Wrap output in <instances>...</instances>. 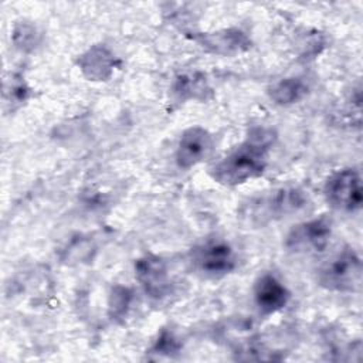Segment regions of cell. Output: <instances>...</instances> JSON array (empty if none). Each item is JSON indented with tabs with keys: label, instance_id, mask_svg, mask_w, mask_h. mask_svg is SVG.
Here are the masks:
<instances>
[{
	"label": "cell",
	"instance_id": "obj_1",
	"mask_svg": "<svg viewBox=\"0 0 363 363\" xmlns=\"http://www.w3.org/2000/svg\"><path fill=\"white\" fill-rule=\"evenodd\" d=\"M274 139L275 133L271 129H252L242 143L213 164L210 176L218 184L228 187L259 177L267 169L268 153Z\"/></svg>",
	"mask_w": 363,
	"mask_h": 363
},
{
	"label": "cell",
	"instance_id": "obj_2",
	"mask_svg": "<svg viewBox=\"0 0 363 363\" xmlns=\"http://www.w3.org/2000/svg\"><path fill=\"white\" fill-rule=\"evenodd\" d=\"M308 194L295 186L262 191L242 203L238 216L245 225L264 227L299 213L308 206Z\"/></svg>",
	"mask_w": 363,
	"mask_h": 363
},
{
	"label": "cell",
	"instance_id": "obj_3",
	"mask_svg": "<svg viewBox=\"0 0 363 363\" xmlns=\"http://www.w3.org/2000/svg\"><path fill=\"white\" fill-rule=\"evenodd\" d=\"M362 259L352 247L332 254L318 269V282L333 292H354L362 282Z\"/></svg>",
	"mask_w": 363,
	"mask_h": 363
},
{
	"label": "cell",
	"instance_id": "obj_4",
	"mask_svg": "<svg viewBox=\"0 0 363 363\" xmlns=\"http://www.w3.org/2000/svg\"><path fill=\"white\" fill-rule=\"evenodd\" d=\"M191 264L206 277H223L235 269L237 255L223 238H210L193 248Z\"/></svg>",
	"mask_w": 363,
	"mask_h": 363
},
{
	"label": "cell",
	"instance_id": "obj_5",
	"mask_svg": "<svg viewBox=\"0 0 363 363\" xmlns=\"http://www.w3.org/2000/svg\"><path fill=\"white\" fill-rule=\"evenodd\" d=\"M326 201L336 210L353 213L362 207V179L356 169H342L328 177L323 187Z\"/></svg>",
	"mask_w": 363,
	"mask_h": 363
},
{
	"label": "cell",
	"instance_id": "obj_6",
	"mask_svg": "<svg viewBox=\"0 0 363 363\" xmlns=\"http://www.w3.org/2000/svg\"><path fill=\"white\" fill-rule=\"evenodd\" d=\"M332 237V221L322 216L294 225L285 237V248L294 254L322 252Z\"/></svg>",
	"mask_w": 363,
	"mask_h": 363
},
{
	"label": "cell",
	"instance_id": "obj_7",
	"mask_svg": "<svg viewBox=\"0 0 363 363\" xmlns=\"http://www.w3.org/2000/svg\"><path fill=\"white\" fill-rule=\"evenodd\" d=\"M214 147L211 133L201 126H190L179 138L174 159L180 169L189 170L206 160Z\"/></svg>",
	"mask_w": 363,
	"mask_h": 363
},
{
	"label": "cell",
	"instance_id": "obj_8",
	"mask_svg": "<svg viewBox=\"0 0 363 363\" xmlns=\"http://www.w3.org/2000/svg\"><path fill=\"white\" fill-rule=\"evenodd\" d=\"M135 275L145 292L156 299L163 298L170 289L169 269L163 258L146 254L135 262Z\"/></svg>",
	"mask_w": 363,
	"mask_h": 363
},
{
	"label": "cell",
	"instance_id": "obj_9",
	"mask_svg": "<svg viewBox=\"0 0 363 363\" xmlns=\"http://www.w3.org/2000/svg\"><path fill=\"white\" fill-rule=\"evenodd\" d=\"M254 303L261 315H272L286 306L291 298L288 288L272 274L259 275L252 289Z\"/></svg>",
	"mask_w": 363,
	"mask_h": 363
},
{
	"label": "cell",
	"instance_id": "obj_10",
	"mask_svg": "<svg viewBox=\"0 0 363 363\" xmlns=\"http://www.w3.org/2000/svg\"><path fill=\"white\" fill-rule=\"evenodd\" d=\"M193 40L203 48L218 55L241 54L251 47L248 35L238 28H224L213 33H201L193 35Z\"/></svg>",
	"mask_w": 363,
	"mask_h": 363
},
{
	"label": "cell",
	"instance_id": "obj_11",
	"mask_svg": "<svg viewBox=\"0 0 363 363\" xmlns=\"http://www.w3.org/2000/svg\"><path fill=\"white\" fill-rule=\"evenodd\" d=\"M77 64L86 79L106 81L116 68V58L106 45L95 44L78 57Z\"/></svg>",
	"mask_w": 363,
	"mask_h": 363
},
{
	"label": "cell",
	"instance_id": "obj_12",
	"mask_svg": "<svg viewBox=\"0 0 363 363\" xmlns=\"http://www.w3.org/2000/svg\"><path fill=\"white\" fill-rule=\"evenodd\" d=\"M172 94L177 101H199L204 102L213 96V88L203 72L179 74L172 85Z\"/></svg>",
	"mask_w": 363,
	"mask_h": 363
},
{
	"label": "cell",
	"instance_id": "obj_13",
	"mask_svg": "<svg viewBox=\"0 0 363 363\" xmlns=\"http://www.w3.org/2000/svg\"><path fill=\"white\" fill-rule=\"evenodd\" d=\"M308 91L309 86L302 78L288 77L272 84L268 89V95L277 105L288 106L302 101Z\"/></svg>",
	"mask_w": 363,
	"mask_h": 363
},
{
	"label": "cell",
	"instance_id": "obj_14",
	"mask_svg": "<svg viewBox=\"0 0 363 363\" xmlns=\"http://www.w3.org/2000/svg\"><path fill=\"white\" fill-rule=\"evenodd\" d=\"M132 302V291L122 285H115L109 294L108 315L112 320L125 318Z\"/></svg>",
	"mask_w": 363,
	"mask_h": 363
},
{
	"label": "cell",
	"instance_id": "obj_15",
	"mask_svg": "<svg viewBox=\"0 0 363 363\" xmlns=\"http://www.w3.org/2000/svg\"><path fill=\"white\" fill-rule=\"evenodd\" d=\"M13 41L23 51L33 50L38 43V33H37L35 27H33L31 24L20 23L14 28Z\"/></svg>",
	"mask_w": 363,
	"mask_h": 363
},
{
	"label": "cell",
	"instance_id": "obj_16",
	"mask_svg": "<svg viewBox=\"0 0 363 363\" xmlns=\"http://www.w3.org/2000/svg\"><path fill=\"white\" fill-rule=\"evenodd\" d=\"M179 349H180V345H179L177 339L173 336V333H170V332H167V330H163V332L160 333V336L157 337L156 343L153 345L152 352L170 356L172 353L179 352Z\"/></svg>",
	"mask_w": 363,
	"mask_h": 363
}]
</instances>
